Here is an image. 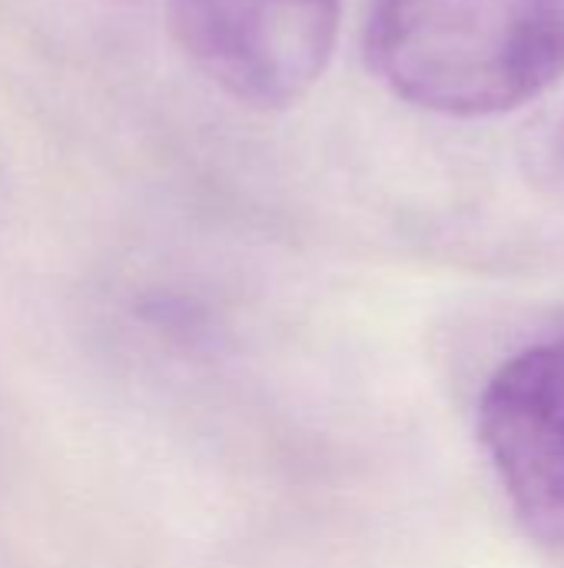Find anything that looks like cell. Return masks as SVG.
<instances>
[{"instance_id": "1", "label": "cell", "mask_w": 564, "mask_h": 568, "mask_svg": "<svg viewBox=\"0 0 564 568\" xmlns=\"http://www.w3.org/2000/svg\"><path fill=\"white\" fill-rule=\"evenodd\" d=\"M366 53L419 110L512 113L564 77V0H372Z\"/></svg>"}, {"instance_id": "2", "label": "cell", "mask_w": 564, "mask_h": 568, "mask_svg": "<svg viewBox=\"0 0 564 568\" xmlns=\"http://www.w3.org/2000/svg\"><path fill=\"white\" fill-rule=\"evenodd\" d=\"M186 57L256 110L299 103L326 73L342 0H166Z\"/></svg>"}, {"instance_id": "3", "label": "cell", "mask_w": 564, "mask_h": 568, "mask_svg": "<svg viewBox=\"0 0 564 568\" xmlns=\"http://www.w3.org/2000/svg\"><path fill=\"white\" fill-rule=\"evenodd\" d=\"M479 443L519 523L564 549V329L492 369L479 396Z\"/></svg>"}]
</instances>
